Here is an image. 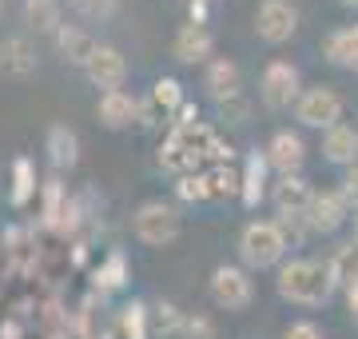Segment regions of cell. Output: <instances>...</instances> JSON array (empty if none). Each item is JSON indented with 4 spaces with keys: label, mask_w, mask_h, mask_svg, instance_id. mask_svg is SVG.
Here are the masks:
<instances>
[{
    "label": "cell",
    "mask_w": 358,
    "mask_h": 339,
    "mask_svg": "<svg viewBox=\"0 0 358 339\" xmlns=\"http://www.w3.org/2000/svg\"><path fill=\"white\" fill-rule=\"evenodd\" d=\"M282 300L291 303H303V307H319V303L331 300L334 284V272H331V260H291L279 268V279H275Z\"/></svg>",
    "instance_id": "cell-1"
},
{
    "label": "cell",
    "mask_w": 358,
    "mask_h": 339,
    "mask_svg": "<svg viewBox=\"0 0 358 339\" xmlns=\"http://www.w3.org/2000/svg\"><path fill=\"white\" fill-rule=\"evenodd\" d=\"M287 248L291 244H287L279 220H255L247 223L243 235H239V256H243L247 268H275Z\"/></svg>",
    "instance_id": "cell-2"
},
{
    "label": "cell",
    "mask_w": 358,
    "mask_h": 339,
    "mask_svg": "<svg viewBox=\"0 0 358 339\" xmlns=\"http://www.w3.org/2000/svg\"><path fill=\"white\" fill-rule=\"evenodd\" d=\"M179 228H183L179 212L171 208V204H164V200H148V204H140L136 216H131V232H136V240L148 244V248L171 244V240L179 235Z\"/></svg>",
    "instance_id": "cell-3"
},
{
    "label": "cell",
    "mask_w": 358,
    "mask_h": 339,
    "mask_svg": "<svg viewBox=\"0 0 358 339\" xmlns=\"http://www.w3.org/2000/svg\"><path fill=\"white\" fill-rule=\"evenodd\" d=\"M294 120L303 124V128H338V120H343V96L334 88H307L299 96V104H294Z\"/></svg>",
    "instance_id": "cell-4"
},
{
    "label": "cell",
    "mask_w": 358,
    "mask_h": 339,
    "mask_svg": "<svg viewBox=\"0 0 358 339\" xmlns=\"http://www.w3.org/2000/svg\"><path fill=\"white\" fill-rule=\"evenodd\" d=\"M259 96L267 108H291L299 104V68L287 64V60H271L263 68V80H259Z\"/></svg>",
    "instance_id": "cell-5"
},
{
    "label": "cell",
    "mask_w": 358,
    "mask_h": 339,
    "mask_svg": "<svg viewBox=\"0 0 358 339\" xmlns=\"http://www.w3.org/2000/svg\"><path fill=\"white\" fill-rule=\"evenodd\" d=\"M299 28V8L291 0H263L255 13V32L267 44H287Z\"/></svg>",
    "instance_id": "cell-6"
},
{
    "label": "cell",
    "mask_w": 358,
    "mask_h": 339,
    "mask_svg": "<svg viewBox=\"0 0 358 339\" xmlns=\"http://www.w3.org/2000/svg\"><path fill=\"white\" fill-rule=\"evenodd\" d=\"M211 300H215L219 307H227V312L247 307V303H251V279H247L243 268H231V263L215 268V272H211Z\"/></svg>",
    "instance_id": "cell-7"
},
{
    "label": "cell",
    "mask_w": 358,
    "mask_h": 339,
    "mask_svg": "<svg viewBox=\"0 0 358 339\" xmlns=\"http://www.w3.org/2000/svg\"><path fill=\"white\" fill-rule=\"evenodd\" d=\"M88 80L96 84V88H103V92H115L124 80H128V60H124V53L120 48H112V44H100L96 53H92V60H88Z\"/></svg>",
    "instance_id": "cell-8"
},
{
    "label": "cell",
    "mask_w": 358,
    "mask_h": 339,
    "mask_svg": "<svg viewBox=\"0 0 358 339\" xmlns=\"http://www.w3.org/2000/svg\"><path fill=\"white\" fill-rule=\"evenodd\" d=\"M346 196L343 192H315V200H310V212H307V223H310V232H322V235H331L343 228L346 220Z\"/></svg>",
    "instance_id": "cell-9"
},
{
    "label": "cell",
    "mask_w": 358,
    "mask_h": 339,
    "mask_svg": "<svg viewBox=\"0 0 358 339\" xmlns=\"http://www.w3.org/2000/svg\"><path fill=\"white\" fill-rule=\"evenodd\" d=\"M271 200H275L279 216H307L315 192H310V184L294 172V176H279V184L271 188Z\"/></svg>",
    "instance_id": "cell-10"
},
{
    "label": "cell",
    "mask_w": 358,
    "mask_h": 339,
    "mask_svg": "<svg viewBox=\"0 0 358 339\" xmlns=\"http://www.w3.org/2000/svg\"><path fill=\"white\" fill-rule=\"evenodd\" d=\"M303 160H307V144L299 132H275L267 144V164L271 168H279L282 176H294V172L303 168Z\"/></svg>",
    "instance_id": "cell-11"
},
{
    "label": "cell",
    "mask_w": 358,
    "mask_h": 339,
    "mask_svg": "<svg viewBox=\"0 0 358 339\" xmlns=\"http://www.w3.org/2000/svg\"><path fill=\"white\" fill-rule=\"evenodd\" d=\"M36 72V48L28 36H8L0 44V76L8 80H24Z\"/></svg>",
    "instance_id": "cell-12"
},
{
    "label": "cell",
    "mask_w": 358,
    "mask_h": 339,
    "mask_svg": "<svg viewBox=\"0 0 358 339\" xmlns=\"http://www.w3.org/2000/svg\"><path fill=\"white\" fill-rule=\"evenodd\" d=\"M211 48H215V40H211V32H207V25H183L176 32V44H171V53H176L179 64H203L207 56H211Z\"/></svg>",
    "instance_id": "cell-13"
},
{
    "label": "cell",
    "mask_w": 358,
    "mask_h": 339,
    "mask_svg": "<svg viewBox=\"0 0 358 339\" xmlns=\"http://www.w3.org/2000/svg\"><path fill=\"white\" fill-rule=\"evenodd\" d=\"M179 108H183V84L164 76V80H155L152 92H148V100L140 104V124H155L159 112L167 116V112H179Z\"/></svg>",
    "instance_id": "cell-14"
},
{
    "label": "cell",
    "mask_w": 358,
    "mask_h": 339,
    "mask_svg": "<svg viewBox=\"0 0 358 339\" xmlns=\"http://www.w3.org/2000/svg\"><path fill=\"white\" fill-rule=\"evenodd\" d=\"M96 116H100V124L103 128H112V132H120V128H128L131 120H140V104L131 100L128 92H103L100 96V104H96Z\"/></svg>",
    "instance_id": "cell-15"
},
{
    "label": "cell",
    "mask_w": 358,
    "mask_h": 339,
    "mask_svg": "<svg viewBox=\"0 0 358 339\" xmlns=\"http://www.w3.org/2000/svg\"><path fill=\"white\" fill-rule=\"evenodd\" d=\"M203 88L215 96L219 104H231L235 96H239V64L235 60H211L207 64V80H203Z\"/></svg>",
    "instance_id": "cell-16"
},
{
    "label": "cell",
    "mask_w": 358,
    "mask_h": 339,
    "mask_svg": "<svg viewBox=\"0 0 358 339\" xmlns=\"http://www.w3.org/2000/svg\"><path fill=\"white\" fill-rule=\"evenodd\" d=\"M322 56L338 68H355L358 72V25L331 32V36L322 40Z\"/></svg>",
    "instance_id": "cell-17"
},
{
    "label": "cell",
    "mask_w": 358,
    "mask_h": 339,
    "mask_svg": "<svg viewBox=\"0 0 358 339\" xmlns=\"http://www.w3.org/2000/svg\"><path fill=\"white\" fill-rule=\"evenodd\" d=\"M56 44H60V56H64L68 64H80V68H88L92 53L100 48L84 28H72V25H64L60 32H56Z\"/></svg>",
    "instance_id": "cell-18"
},
{
    "label": "cell",
    "mask_w": 358,
    "mask_h": 339,
    "mask_svg": "<svg viewBox=\"0 0 358 339\" xmlns=\"http://www.w3.org/2000/svg\"><path fill=\"white\" fill-rule=\"evenodd\" d=\"M48 160L56 164V168H76L80 140H76V132L68 128V124H52L48 128Z\"/></svg>",
    "instance_id": "cell-19"
},
{
    "label": "cell",
    "mask_w": 358,
    "mask_h": 339,
    "mask_svg": "<svg viewBox=\"0 0 358 339\" xmlns=\"http://www.w3.org/2000/svg\"><path fill=\"white\" fill-rule=\"evenodd\" d=\"M322 156L331 160V164H350V168H355V160H358V132L346 128V124L331 128V132H327V140H322Z\"/></svg>",
    "instance_id": "cell-20"
},
{
    "label": "cell",
    "mask_w": 358,
    "mask_h": 339,
    "mask_svg": "<svg viewBox=\"0 0 358 339\" xmlns=\"http://www.w3.org/2000/svg\"><path fill=\"white\" fill-rule=\"evenodd\" d=\"M24 25L32 32H60V0H24Z\"/></svg>",
    "instance_id": "cell-21"
},
{
    "label": "cell",
    "mask_w": 358,
    "mask_h": 339,
    "mask_svg": "<svg viewBox=\"0 0 358 339\" xmlns=\"http://www.w3.org/2000/svg\"><path fill=\"white\" fill-rule=\"evenodd\" d=\"M267 196V156H247L243 168V204L259 208V200Z\"/></svg>",
    "instance_id": "cell-22"
},
{
    "label": "cell",
    "mask_w": 358,
    "mask_h": 339,
    "mask_svg": "<svg viewBox=\"0 0 358 339\" xmlns=\"http://www.w3.org/2000/svg\"><path fill=\"white\" fill-rule=\"evenodd\" d=\"M207 192H211V200L243 196V172H235L231 164H215L207 172Z\"/></svg>",
    "instance_id": "cell-23"
},
{
    "label": "cell",
    "mask_w": 358,
    "mask_h": 339,
    "mask_svg": "<svg viewBox=\"0 0 358 339\" xmlns=\"http://www.w3.org/2000/svg\"><path fill=\"white\" fill-rule=\"evenodd\" d=\"M195 164H199V156H192L183 144H176L171 136H167V144H159V168L164 172H176V176H187V172H195Z\"/></svg>",
    "instance_id": "cell-24"
},
{
    "label": "cell",
    "mask_w": 358,
    "mask_h": 339,
    "mask_svg": "<svg viewBox=\"0 0 358 339\" xmlns=\"http://www.w3.org/2000/svg\"><path fill=\"white\" fill-rule=\"evenodd\" d=\"M331 272H334V284L338 287H355L358 284V251L355 244H346L331 256Z\"/></svg>",
    "instance_id": "cell-25"
},
{
    "label": "cell",
    "mask_w": 358,
    "mask_h": 339,
    "mask_svg": "<svg viewBox=\"0 0 358 339\" xmlns=\"http://www.w3.org/2000/svg\"><path fill=\"white\" fill-rule=\"evenodd\" d=\"M13 176H16V184H13V204L16 208H24L28 200H32V192H36V176H32V160H16L13 164Z\"/></svg>",
    "instance_id": "cell-26"
},
{
    "label": "cell",
    "mask_w": 358,
    "mask_h": 339,
    "mask_svg": "<svg viewBox=\"0 0 358 339\" xmlns=\"http://www.w3.org/2000/svg\"><path fill=\"white\" fill-rule=\"evenodd\" d=\"M176 196L187 200V204H203V200H211V192H207V172H187V176H179Z\"/></svg>",
    "instance_id": "cell-27"
},
{
    "label": "cell",
    "mask_w": 358,
    "mask_h": 339,
    "mask_svg": "<svg viewBox=\"0 0 358 339\" xmlns=\"http://www.w3.org/2000/svg\"><path fill=\"white\" fill-rule=\"evenodd\" d=\"M124 279H128V263H124V256H120V251H112V256H108V263H100L96 284H100V287H120Z\"/></svg>",
    "instance_id": "cell-28"
},
{
    "label": "cell",
    "mask_w": 358,
    "mask_h": 339,
    "mask_svg": "<svg viewBox=\"0 0 358 339\" xmlns=\"http://www.w3.org/2000/svg\"><path fill=\"white\" fill-rule=\"evenodd\" d=\"M76 4V13H84L88 20H100V16H112L115 13V4L120 0H72Z\"/></svg>",
    "instance_id": "cell-29"
},
{
    "label": "cell",
    "mask_w": 358,
    "mask_h": 339,
    "mask_svg": "<svg viewBox=\"0 0 358 339\" xmlns=\"http://www.w3.org/2000/svg\"><path fill=\"white\" fill-rule=\"evenodd\" d=\"M155 324L164 327V331H183V319H179L176 303H159L155 307Z\"/></svg>",
    "instance_id": "cell-30"
},
{
    "label": "cell",
    "mask_w": 358,
    "mask_h": 339,
    "mask_svg": "<svg viewBox=\"0 0 358 339\" xmlns=\"http://www.w3.org/2000/svg\"><path fill=\"white\" fill-rule=\"evenodd\" d=\"M282 339H322V327L310 324V319H299V324H291L282 331Z\"/></svg>",
    "instance_id": "cell-31"
},
{
    "label": "cell",
    "mask_w": 358,
    "mask_h": 339,
    "mask_svg": "<svg viewBox=\"0 0 358 339\" xmlns=\"http://www.w3.org/2000/svg\"><path fill=\"white\" fill-rule=\"evenodd\" d=\"M124 327H128L131 339H143V303H131L124 312Z\"/></svg>",
    "instance_id": "cell-32"
},
{
    "label": "cell",
    "mask_w": 358,
    "mask_h": 339,
    "mask_svg": "<svg viewBox=\"0 0 358 339\" xmlns=\"http://www.w3.org/2000/svg\"><path fill=\"white\" fill-rule=\"evenodd\" d=\"M346 196V204H355V212H358V164L350 172H346V180H343V188H338Z\"/></svg>",
    "instance_id": "cell-33"
},
{
    "label": "cell",
    "mask_w": 358,
    "mask_h": 339,
    "mask_svg": "<svg viewBox=\"0 0 358 339\" xmlns=\"http://www.w3.org/2000/svg\"><path fill=\"white\" fill-rule=\"evenodd\" d=\"M183 331H187V339H211V324H207L203 315L187 319V324H183Z\"/></svg>",
    "instance_id": "cell-34"
},
{
    "label": "cell",
    "mask_w": 358,
    "mask_h": 339,
    "mask_svg": "<svg viewBox=\"0 0 358 339\" xmlns=\"http://www.w3.org/2000/svg\"><path fill=\"white\" fill-rule=\"evenodd\" d=\"M346 307H350V319L358 324V284H355V287H346Z\"/></svg>",
    "instance_id": "cell-35"
},
{
    "label": "cell",
    "mask_w": 358,
    "mask_h": 339,
    "mask_svg": "<svg viewBox=\"0 0 358 339\" xmlns=\"http://www.w3.org/2000/svg\"><path fill=\"white\" fill-rule=\"evenodd\" d=\"M192 4H215V0H187V8H192Z\"/></svg>",
    "instance_id": "cell-36"
},
{
    "label": "cell",
    "mask_w": 358,
    "mask_h": 339,
    "mask_svg": "<svg viewBox=\"0 0 358 339\" xmlns=\"http://www.w3.org/2000/svg\"><path fill=\"white\" fill-rule=\"evenodd\" d=\"M355 240H358V212H355Z\"/></svg>",
    "instance_id": "cell-37"
},
{
    "label": "cell",
    "mask_w": 358,
    "mask_h": 339,
    "mask_svg": "<svg viewBox=\"0 0 358 339\" xmlns=\"http://www.w3.org/2000/svg\"><path fill=\"white\" fill-rule=\"evenodd\" d=\"M343 4H358V0H343Z\"/></svg>",
    "instance_id": "cell-38"
},
{
    "label": "cell",
    "mask_w": 358,
    "mask_h": 339,
    "mask_svg": "<svg viewBox=\"0 0 358 339\" xmlns=\"http://www.w3.org/2000/svg\"><path fill=\"white\" fill-rule=\"evenodd\" d=\"M0 13H4V0H0Z\"/></svg>",
    "instance_id": "cell-39"
}]
</instances>
